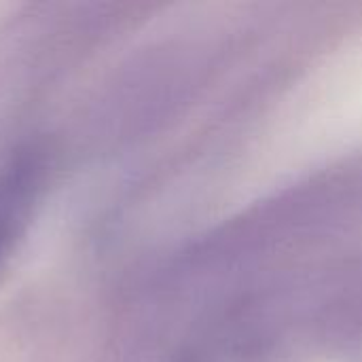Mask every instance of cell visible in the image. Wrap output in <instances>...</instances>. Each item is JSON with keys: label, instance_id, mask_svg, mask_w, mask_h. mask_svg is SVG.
Returning <instances> with one entry per match:
<instances>
[{"label": "cell", "instance_id": "obj_1", "mask_svg": "<svg viewBox=\"0 0 362 362\" xmlns=\"http://www.w3.org/2000/svg\"><path fill=\"white\" fill-rule=\"evenodd\" d=\"M45 180V155L36 146L17 148L0 165V265L21 235Z\"/></svg>", "mask_w": 362, "mask_h": 362}]
</instances>
